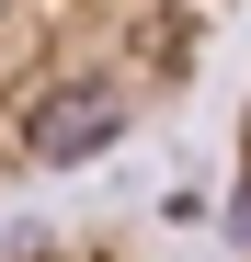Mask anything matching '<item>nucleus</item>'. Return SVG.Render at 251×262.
<instances>
[{
    "label": "nucleus",
    "instance_id": "f257e3e1",
    "mask_svg": "<svg viewBox=\"0 0 251 262\" xmlns=\"http://www.w3.org/2000/svg\"><path fill=\"white\" fill-rule=\"evenodd\" d=\"M240 0H0V194L126 148L194 92Z\"/></svg>",
    "mask_w": 251,
    "mask_h": 262
},
{
    "label": "nucleus",
    "instance_id": "7ed1b4c3",
    "mask_svg": "<svg viewBox=\"0 0 251 262\" xmlns=\"http://www.w3.org/2000/svg\"><path fill=\"white\" fill-rule=\"evenodd\" d=\"M228 239L251 262V103H240V148H228Z\"/></svg>",
    "mask_w": 251,
    "mask_h": 262
},
{
    "label": "nucleus",
    "instance_id": "f03ea898",
    "mask_svg": "<svg viewBox=\"0 0 251 262\" xmlns=\"http://www.w3.org/2000/svg\"><path fill=\"white\" fill-rule=\"evenodd\" d=\"M0 262H160L137 228H114V216H92V228H23Z\"/></svg>",
    "mask_w": 251,
    "mask_h": 262
}]
</instances>
